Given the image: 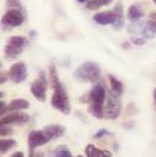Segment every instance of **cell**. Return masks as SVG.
Segmentation results:
<instances>
[{"label": "cell", "instance_id": "obj_1", "mask_svg": "<svg viewBox=\"0 0 156 157\" xmlns=\"http://www.w3.org/2000/svg\"><path fill=\"white\" fill-rule=\"evenodd\" d=\"M74 79L81 83H97L100 81L102 69L98 63L96 62H84L73 72Z\"/></svg>", "mask_w": 156, "mask_h": 157}, {"label": "cell", "instance_id": "obj_2", "mask_svg": "<svg viewBox=\"0 0 156 157\" xmlns=\"http://www.w3.org/2000/svg\"><path fill=\"white\" fill-rule=\"evenodd\" d=\"M91 103L89 113L97 119H104V104L107 100V90L103 86L96 84L89 92Z\"/></svg>", "mask_w": 156, "mask_h": 157}, {"label": "cell", "instance_id": "obj_3", "mask_svg": "<svg viewBox=\"0 0 156 157\" xmlns=\"http://www.w3.org/2000/svg\"><path fill=\"white\" fill-rule=\"evenodd\" d=\"M128 32L139 36L142 38H147L151 40L156 36V24L152 20H146V21H138V22H131L128 26Z\"/></svg>", "mask_w": 156, "mask_h": 157}, {"label": "cell", "instance_id": "obj_4", "mask_svg": "<svg viewBox=\"0 0 156 157\" xmlns=\"http://www.w3.org/2000/svg\"><path fill=\"white\" fill-rule=\"evenodd\" d=\"M122 99L120 95L115 94L113 90L107 92V100L104 104V119L108 120H114L116 117H119L122 113Z\"/></svg>", "mask_w": 156, "mask_h": 157}, {"label": "cell", "instance_id": "obj_5", "mask_svg": "<svg viewBox=\"0 0 156 157\" xmlns=\"http://www.w3.org/2000/svg\"><path fill=\"white\" fill-rule=\"evenodd\" d=\"M53 94L51 98V105L52 108H55L56 110L61 111L64 115H68L71 113V103L68 99V94L63 87V84L61 83L56 89H53Z\"/></svg>", "mask_w": 156, "mask_h": 157}, {"label": "cell", "instance_id": "obj_6", "mask_svg": "<svg viewBox=\"0 0 156 157\" xmlns=\"http://www.w3.org/2000/svg\"><path fill=\"white\" fill-rule=\"evenodd\" d=\"M29 46V41L27 38L24 36H13L9 38L8 44L5 45V57L8 59H15L16 57H19L24 48H26Z\"/></svg>", "mask_w": 156, "mask_h": 157}, {"label": "cell", "instance_id": "obj_7", "mask_svg": "<svg viewBox=\"0 0 156 157\" xmlns=\"http://www.w3.org/2000/svg\"><path fill=\"white\" fill-rule=\"evenodd\" d=\"M26 16H27V14L24 11L9 9V10H6V13L4 14L3 19H2L3 27H6V30H11V27L21 26L26 19Z\"/></svg>", "mask_w": 156, "mask_h": 157}, {"label": "cell", "instance_id": "obj_8", "mask_svg": "<svg viewBox=\"0 0 156 157\" xmlns=\"http://www.w3.org/2000/svg\"><path fill=\"white\" fill-rule=\"evenodd\" d=\"M47 79H46V73L41 72L40 77L37 78L36 81L32 82L31 87H30V92L31 94L40 101H45L46 100V93H47Z\"/></svg>", "mask_w": 156, "mask_h": 157}, {"label": "cell", "instance_id": "obj_9", "mask_svg": "<svg viewBox=\"0 0 156 157\" xmlns=\"http://www.w3.org/2000/svg\"><path fill=\"white\" fill-rule=\"evenodd\" d=\"M50 141L51 140L47 137V135L44 132V130H33V131H31L29 134V137H27V144H29L30 152L35 151L37 147L49 144Z\"/></svg>", "mask_w": 156, "mask_h": 157}, {"label": "cell", "instance_id": "obj_10", "mask_svg": "<svg viewBox=\"0 0 156 157\" xmlns=\"http://www.w3.org/2000/svg\"><path fill=\"white\" fill-rule=\"evenodd\" d=\"M29 121H30V116L24 111H11V113L2 116V119H0L2 125H11V124L24 125Z\"/></svg>", "mask_w": 156, "mask_h": 157}, {"label": "cell", "instance_id": "obj_11", "mask_svg": "<svg viewBox=\"0 0 156 157\" xmlns=\"http://www.w3.org/2000/svg\"><path fill=\"white\" fill-rule=\"evenodd\" d=\"M9 77H10V81L19 84L22 83L24 81H26L27 78V67L24 62H16L14 63L10 69H9Z\"/></svg>", "mask_w": 156, "mask_h": 157}, {"label": "cell", "instance_id": "obj_12", "mask_svg": "<svg viewBox=\"0 0 156 157\" xmlns=\"http://www.w3.org/2000/svg\"><path fill=\"white\" fill-rule=\"evenodd\" d=\"M118 19V15L114 10L111 11H102V13H97L93 16L94 22H97L98 25H114V22Z\"/></svg>", "mask_w": 156, "mask_h": 157}, {"label": "cell", "instance_id": "obj_13", "mask_svg": "<svg viewBox=\"0 0 156 157\" xmlns=\"http://www.w3.org/2000/svg\"><path fill=\"white\" fill-rule=\"evenodd\" d=\"M44 132L47 135V137L50 140H55V139H58V137L64 135L66 128L63 125H60V124H51V125L45 126Z\"/></svg>", "mask_w": 156, "mask_h": 157}, {"label": "cell", "instance_id": "obj_14", "mask_svg": "<svg viewBox=\"0 0 156 157\" xmlns=\"http://www.w3.org/2000/svg\"><path fill=\"white\" fill-rule=\"evenodd\" d=\"M145 16V13L142 10V8L139 4H133L129 6L128 13H127V17L131 21V22H138L140 21L142 17Z\"/></svg>", "mask_w": 156, "mask_h": 157}, {"label": "cell", "instance_id": "obj_15", "mask_svg": "<svg viewBox=\"0 0 156 157\" xmlns=\"http://www.w3.org/2000/svg\"><path fill=\"white\" fill-rule=\"evenodd\" d=\"M86 156L87 157H111V152L108 151V150H100L98 147H96L94 145L89 144L86 146Z\"/></svg>", "mask_w": 156, "mask_h": 157}, {"label": "cell", "instance_id": "obj_16", "mask_svg": "<svg viewBox=\"0 0 156 157\" xmlns=\"http://www.w3.org/2000/svg\"><path fill=\"white\" fill-rule=\"evenodd\" d=\"M30 108V103L25 99H14L8 104V110L11 111H22Z\"/></svg>", "mask_w": 156, "mask_h": 157}, {"label": "cell", "instance_id": "obj_17", "mask_svg": "<svg viewBox=\"0 0 156 157\" xmlns=\"http://www.w3.org/2000/svg\"><path fill=\"white\" fill-rule=\"evenodd\" d=\"M114 11L116 13V15H118V19H116V21H115L114 25H111V26H113L114 30L118 31V30H120V29L123 27V25H124V10H123V4H122V2L116 3L115 8H114Z\"/></svg>", "mask_w": 156, "mask_h": 157}, {"label": "cell", "instance_id": "obj_18", "mask_svg": "<svg viewBox=\"0 0 156 157\" xmlns=\"http://www.w3.org/2000/svg\"><path fill=\"white\" fill-rule=\"evenodd\" d=\"M108 78H109V83H110L111 90H113L115 94L122 95V94L124 93V86H123V83H122L119 79H116V78H115L114 75H111V74H109Z\"/></svg>", "mask_w": 156, "mask_h": 157}, {"label": "cell", "instance_id": "obj_19", "mask_svg": "<svg viewBox=\"0 0 156 157\" xmlns=\"http://www.w3.org/2000/svg\"><path fill=\"white\" fill-rule=\"evenodd\" d=\"M114 0H88L86 3V8L88 10H98L102 6H107L111 4Z\"/></svg>", "mask_w": 156, "mask_h": 157}, {"label": "cell", "instance_id": "obj_20", "mask_svg": "<svg viewBox=\"0 0 156 157\" xmlns=\"http://www.w3.org/2000/svg\"><path fill=\"white\" fill-rule=\"evenodd\" d=\"M49 78H50V84H51V87H52L53 89H56V88L61 84V82H60V79H58V74H57L56 67H55L53 63H52V64L50 66V68H49Z\"/></svg>", "mask_w": 156, "mask_h": 157}, {"label": "cell", "instance_id": "obj_21", "mask_svg": "<svg viewBox=\"0 0 156 157\" xmlns=\"http://www.w3.org/2000/svg\"><path fill=\"white\" fill-rule=\"evenodd\" d=\"M50 157H73L69 148L64 145H61L58 147H56V150H53L50 155Z\"/></svg>", "mask_w": 156, "mask_h": 157}, {"label": "cell", "instance_id": "obj_22", "mask_svg": "<svg viewBox=\"0 0 156 157\" xmlns=\"http://www.w3.org/2000/svg\"><path fill=\"white\" fill-rule=\"evenodd\" d=\"M14 147H16V141L13 139H2V141H0V151H2V153H6Z\"/></svg>", "mask_w": 156, "mask_h": 157}, {"label": "cell", "instance_id": "obj_23", "mask_svg": "<svg viewBox=\"0 0 156 157\" xmlns=\"http://www.w3.org/2000/svg\"><path fill=\"white\" fill-rule=\"evenodd\" d=\"M6 8H8V10L9 9H14V10H20V11L26 13V10L24 9L22 4L20 3V0H6Z\"/></svg>", "mask_w": 156, "mask_h": 157}, {"label": "cell", "instance_id": "obj_24", "mask_svg": "<svg viewBox=\"0 0 156 157\" xmlns=\"http://www.w3.org/2000/svg\"><path fill=\"white\" fill-rule=\"evenodd\" d=\"M105 136H113V134L110 131H108L107 129H100L99 131H97L93 136V139H102V137H105Z\"/></svg>", "mask_w": 156, "mask_h": 157}, {"label": "cell", "instance_id": "obj_25", "mask_svg": "<svg viewBox=\"0 0 156 157\" xmlns=\"http://www.w3.org/2000/svg\"><path fill=\"white\" fill-rule=\"evenodd\" d=\"M130 42L133 45H136V46H142V45H145V38L139 37V36H133L130 38Z\"/></svg>", "mask_w": 156, "mask_h": 157}, {"label": "cell", "instance_id": "obj_26", "mask_svg": "<svg viewBox=\"0 0 156 157\" xmlns=\"http://www.w3.org/2000/svg\"><path fill=\"white\" fill-rule=\"evenodd\" d=\"M14 131L11 128H6L5 125H2V128H0V134H2V137H5V136H9L11 135Z\"/></svg>", "mask_w": 156, "mask_h": 157}, {"label": "cell", "instance_id": "obj_27", "mask_svg": "<svg viewBox=\"0 0 156 157\" xmlns=\"http://www.w3.org/2000/svg\"><path fill=\"white\" fill-rule=\"evenodd\" d=\"M30 157H45V153L42 151H32L30 152Z\"/></svg>", "mask_w": 156, "mask_h": 157}, {"label": "cell", "instance_id": "obj_28", "mask_svg": "<svg viewBox=\"0 0 156 157\" xmlns=\"http://www.w3.org/2000/svg\"><path fill=\"white\" fill-rule=\"evenodd\" d=\"M82 103H91V95H89V93H87V94H83L82 97H81V99H80Z\"/></svg>", "mask_w": 156, "mask_h": 157}, {"label": "cell", "instance_id": "obj_29", "mask_svg": "<svg viewBox=\"0 0 156 157\" xmlns=\"http://www.w3.org/2000/svg\"><path fill=\"white\" fill-rule=\"evenodd\" d=\"M9 72L8 73H5V72H2V79H0V82H2V84L3 83H5V81H8L9 79Z\"/></svg>", "mask_w": 156, "mask_h": 157}, {"label": "cell", "instance_id": "obj_30", "mask_svg": "<svg viewBox=\"0 0 156 157\" xmlns=\"http://www.w3.org/2000/svg\"><path fill=\"white\" fill-rule=\"evenodd\" d=\"M5 110L8 111V105H6L4 101H2V109H0V113H2V116H4V115H5Z\"/></svg>", "mask_w": 156, "mask_h": 157}, {"label": "cell", "instance_id": "obj_31", "mask_svg": "<svg viewBox=\"0 0 156 157\" xmlns=\"http://www.w3.org/2000/svg\"><path fill=\"white\" fill-rule=\"evenodd\" d=\"M10 157H25V155H24V152H21V151H16V152H14Z\"/></svg>", "mask_w": 156, "mask_h": 157}, {"label": "cell", "instance_id": "obj_32", "mask_svg": "<svg viewBox=\"0 0 156 157\" xmlns=\"http://www.w3.org/2000/svg\"><path fill=\"white\" fill-rule=\"evenodd\" d=\"M150 20H152L156 24V13H151L150 14Z\"/></svg>", "mask_w": 156, "mask_h": 157}, {"label": "cell", "instance_id": "obj_33", "mask_svg": "<svg viewBox=\"0 0 156 157\" xmlns=\"http://www.w3.org/2000/svg\"><path fill=\"white\" fill-rule=\"evenodd\" d=\"M129 46H130V44H129V42H127V44L124 42V44H123V47H124V48H125V47H127V48H129Z\"/></svg>", "mask_w": 156, "mask_h": 157}, {"label": "cell", "instance_id": "obj_34", "mask_svg": "<svg viewBox=\"0 0 156 157\" xmlns=\"http://www.w3.org/2000/svg\"><path fill=\"white\" fill-rule=\"evenodd\" d=\"M35 35H36V32H35V31H31V32H30V36H31V37H33Z\"/></svg>", "mask_w": 156, "mask_h": 157}, {"label": "cell", "instance_id": "obj_35", "mask_svg": "<svg viewBox=\"0 0 156 157\" xmlns=\"http://www.w3.org/2000/svg\"><path fill=\"white\" fill-rule=\"evenodd\" d=\"M154 100L156 101V88H155V90H154Z\"/></svg>", "mask_w": 156, "mask_h": 157}, {"label": "cell", "instance_id": "obj_36", "mask_svg": "<svg viewBox=\"0 0 156 157\" xmlns=\"http://www.w3.org/2000/svg\"><path fill=\"white\" fill-rule=\"evenodd\" d=\"M77 2H78V3H87L88 0H77Z\"/></svg>", "mask_w": 156, "mask_h": 157}, {"label": "cell", "instance_id": "obj_37", "mask_svg": "<svg viewBox=\"0 0 156 157\" xmlns=\"http://www.w3.org/2000/svg\"><path fill=\"white\" fill-rule=\"evenodd\" d=\"M77 157H83V156H82V155H78V156H77Z\"/></svg>", "mask_w": 156, "mask_h": 157}, {"label": "cell", "instance_id": "obj_38", "mask_svg": "<svg viewBox=\"0 0 156 157\" xmlns=\"http://www.w3.org/2000/svg\"><path fill=\"white\" fill-rule=\"evenodd\" d=\"M152 2H154V4H156V0H152Z\"/></svg>", "mask_w": 156, "mask_h": 157}]
</instances>
